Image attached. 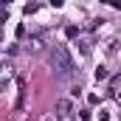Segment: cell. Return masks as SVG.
<instances>
[{
  "label": "cell",
  "instance_id": "5",
  "mask_svg": "<svg viewBox=\"0 0 121 121\" xmlns=\"http://www.w3.org/2000/svg\"><path fill=\"white\" fill-rule=\"evenodd\" d=\"M65 34H68V37H76V34H79V28H76V26H68V28H65Z\"/></svg>",
  "mask_w": 121,
  "mask_h": 121
},
{
  "label": "cell",
  "instance_id": "7",
  "mask_svg": "<svg viewBox=\"0 0 121 121\" xmlns=\"http://www.w3.org/2000/svg\"><path fill=\"white\" fill-rule=\"evenodd\" d=\"M45 121H54V118H45Z\"/></svg>",
  "mask_w": 121,
  "mask_h": 121
},
{
  "label": "cell",
  "instance_id": "2",
  "mask_svg": "<svg viewBox=\"0 0 121 121\" xmlns=\"http://www.w3.org/2000/svg\"><path fill=\"white\" fill-rule=\"evenodd\" d=\"M56 121H73V101L70 99H62L56 104Z\"/></svg>",
  "mask_w": 121,
  "mask_h": 121
},
{
  "label": "cell",
  "instance_id": "4",
  "mask_svg": "<svg viewBox=\"0 0 121 121\" xmlns=\"http://www.w3.org/2000/svg\"><path fill=\"white\" fill-rule=\"evenodd\" d=\"M101 79H107V70H104V68H99V70H96V82H101Z\"/></svg>",
  "mask_w": 121,
  "mask_h": 121
},
{
  "label": "cell",
  "instance_id": "6",
  "mask_svg": "<svg viewBox=\"0 0 121 121\" xmlns=\"http://www.w3.org/2000/svg\"><path fill=\"white\" fill-rule=\"evenodd\" d=\"M37 9H39V6H37V3H28V6H26V14H34V11H37Z\"/></svg>",
  "mask_w": 121,
  "mask_h": 121
},
{
  "label": "cell",
  "instance_id": "1",
  "mask_svg": "<svg viewBox=\"0 0 121 121\" xmlns=\"http://www.w3.org/2000/svg\"><path fill=\"white\" fill-rule=\"evenodd\" d=\"M51 59H54V68L59 70V73H73V59H70V54L65 51V45H54L51 48Z\"/></svg>",
  "mask_w": 121,
  "mask_h": 121
},
{
  "label": "cell",
  "instance_id": "3",
  "mask_svg": "<svg viewBox=\"0 0 121 121\" xmlns=\"http://www.w3.org/2000/svg\"><path fill=\"white\" fill-rule=\"evenodd\" d=\"M9 76H11V65H0V85H3Z\"/></svg>",
  "mask_w": 121,
  "mask_h": 121
}]
</instances>
